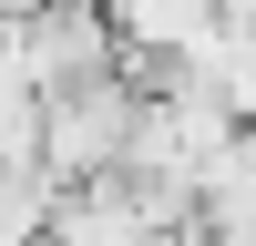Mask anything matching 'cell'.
<instances>
[{"instance_id":"1","label":"cell","mask_w":256,"mask_h":246,"mask_svg":"<svg viewBox=\"0 0 256 246\" xmlns=\"http://www.w3.org/2000/svg\"><path fill=\"white\" fill-rule=\"evenodd\" d=\"M144 102H154V82L134 62L102 82H72V92H41V174L52 184H113L123 154H134Z\"/></svg>"},{"instance_id":"2","label":"cell","mask_w":256,"mask_h":246,"mask_svg":"<svg viewBox=\"0 0 256 246\" xmlns=\"http://www.w3.org/2000/svg\"><path fill=\"white\" fill-rule=\"evenodd\" d=\"M10 62L31 92H72V82L123 72V41L102 20V0H31V10H10Z\"/></svg>"},{"instance_id":"3","label":"cell","mask_w":256,"mask_h":246,"mask_svg":"<svg viewBox=\"0 0 256 246\" xmlns=\"http://www.w3.org/2000/svg\"><path fill=\"white\" fill-rule=\"evenodd\" d=\"M102 20H113L123 62H184L226 10H216V0H102Z\"/></svg>"},{"instance_id":"4","label":"cell","mask_w":256,"mask_h":246,"mask_svg":"<svg viewBox=\"0 0 256 246\" xmlns=\"http://www.w3.org/2000/svg\"><path fill=\"white\" fill-rule=\"evenodd\" d=\"M52 205H62V184L41 164H0V246H41L52 236Z\"/></svg>"}]
</instances>
